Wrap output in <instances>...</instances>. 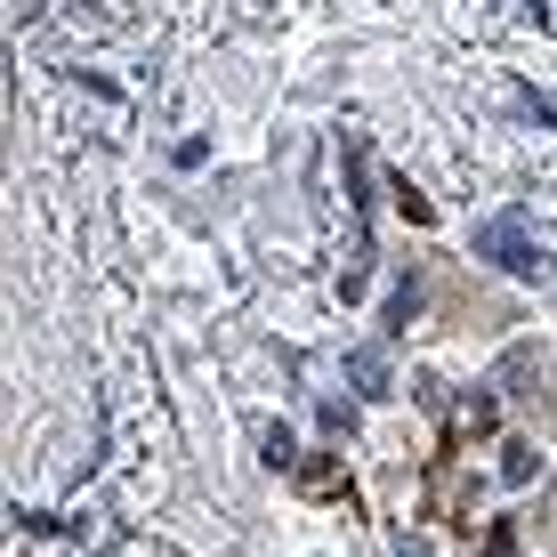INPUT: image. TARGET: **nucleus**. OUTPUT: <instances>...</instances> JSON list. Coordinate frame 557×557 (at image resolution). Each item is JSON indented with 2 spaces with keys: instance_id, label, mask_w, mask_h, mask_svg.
Wrapping results in <instances>:
<instances>
[{
  "instance_id": "nucleus-1",
  "label": "nucleus",
  "mask_w": 557,
  "mask_h": 557,
  "mask_svg": "<svg viewBox=\"0 0 557 557\" xmlns=\"http://www.w3.org/2000/svg\"><path fill=\"white\" fill-rule=\"evenodd\" d=\"M476 251H485L493 267H509V275H533V267H542V259L525 251V235H517V219H493V226H476Z\"/></svg>"
},
{
  "instance_id": "nucleus-2",
  "label": "nucleus",
  "mask_w": 557,
  "mask_h": 557,
  "mask_svg": "<svg viewBox=\"0 0 557 557\" xmlns=\"http://www.w3.org/2000/svg\"><path fill=\"white\" fill-rule=\"evenodd\" d=\"M348 380H356L363 396H388V363H380L372 348H356V356H348Z\"/></svg>"
}]
</instances>
